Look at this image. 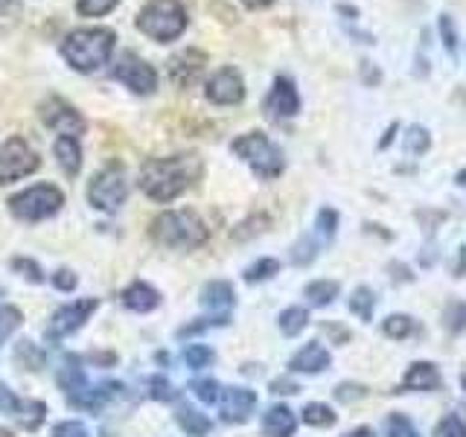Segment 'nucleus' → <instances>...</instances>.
<instances>
[{
    "mask_svg": "<svg viewBox=\"0 0 466 437\" xmlns=\"http://www.w3.org/2000/svg\"><path fill=\"white\" fill-rule=\"evenodd\" d=\"M204 172L198 155H167V158H149L140 169V189L152 201L167 204L184 196Z\"/></svg>",
    "mask_w": 466,
    "mask_h": 437,
    "instance_id": "nucleus-1",
    "label": "nucleus"
},
{
    "mask_svg": "<svg viewBox=\"0 0 466 437\" xmlns=\"http://www.w3.org/2000/svg\"><path fill=\"white\" fill-rule=\"evenodd\" d=\"M116 33L108 26H82L73 29L62 41L65 62L79 73H96L102 70L114 56Z\"/></svg>",
    "mask_w": 466,
    "mask_h": 437,
    "instance_id": "nucleus-2",
    "label": "nucleus"
},
{
    "mask_svg": "<svg viewBox=\"0 0 466 437\" xmlns=\"http://www.w3.org/2000/svg\"><path fill=\"white\" fill-rule=\"evenodd\" d=\"M149 237L164 248L178 251H196L210 239V230L196 210H167L152 218Z\"/></svg>",
    "mask_w": 466,
    "mask_h": 437,
    "instance_id": "nucleus-3",
    "label": "nucleus"
},
{
    "mask_svg": "<svg viewBox=\"0 0 466 437\" xmlns=\"http://www.w3.org/2000/svg\"><path fill=\"white\" fill-rule=\"evenodd\" d=\"M230 149L237 158H242L245 164L254 169L257 178H262V181L280 178L286 169L283 149L266 135V131H248V135H239L230 143Z\"/></svg>",
    "mask_w": 466,
    "mask_h": 437,
    "instance_id": "nucleus-4",
    "label": "nucleus"
},
{
    "mask_svg": "<svg viewBox=\"0 0 466 437\" xmlns=\"http://www.w3.org/2000/svg\"><path fill=\"white\" fill-rule=\"evenodd\" d=\"M187 24L189 18L181 0H149V4L137 12V29L160 44L178 41L184 36Z\"/></svg>",
    "mask_w": 466,
    "mask_h": 437,
    "instance_id": "nucleus-5",
    "label": "nucleus"
},
{
    "mask_svg": "<svg viewBox=\"0 0 466 437\" xmlns=\"http://www.w3.org/2000/svg\"><path fill=\"white\" fill-rule=\"evenodd\" d=\"M128 189H131L128 172L120 160H114V164L102 167L91 178V184H87V201H91V208L102 213H116L126 204Z\"/></svg>",
    "mask_w": 466,
    "mask_h": 437,
    "instance_id": "nucleus-6",
    "label": "nucleus"
},
{
    "mask_svg": "<svg viewBox=\"0 0 466 437\" xmlns=\"http://www.w3.org/2000/svg\"><path fill=\"white\" fill-rule=\"evenodd\" d=\"M65 204V193L56 184H35L9 198V213L21 222H44L56 216Z\"/></svg>",
    "mask_w": 466,
    "mask_h": 437,
    "instance_id": "nucleus-7",
    "label": "nucleus"
},
{
    "mask_svg": "<svg viewBox=\"0 0 466 437\" xmlns=\"http://www.w3.org/2000/svg\"><path fill=\"white\" fill-rule=\"evenodd\" d=\"M108 76L114 82L126 85L131 94H140V97H149L157 91V70L146 62V58H140L137 53H123L111 65Z\"/></svg>",
    "mask_w": 466,
    "mask_h": 437,
    "instance_id": "nucleus-8",
    "label": "nucleus"
},
{
    "mask_svg": "<svg viewBox=\"0 0 466 437\" xmlns=\"http://www.w3.org/2000/svg\"><path fill=\"white\" fill-rule=\"evenodd\" d=\"M38 167H41V158L24 137H9L0 146V187L26 178V175H33Z\"/></svg>",
    "mask_w": 466,
    "mask_h": 437,
    "instance_id": "nucleus-9",
    "label": "nucleus"
},
{
    "mask_svg": "<svg viewBox=\"0 0 466 437\" xmlns=\"http://www.w3.org/2000/svg\"><path fill=\"white\" fill-rule=\"evenodd\" d=\"M38 117H41V123L53 128L58 137H82L85 135V117L70 106L67 99L62 97H47L38 106Z\"/></svg>",
    "mask_w": 466,
    "mask_h": 437,
    "instance_id": "nucleus-10",
    "label": "nucleus"
},
{
    "mask_svg": "<svg viewBox=\"0 0 466 437\" xmlns=\"http://www.w3.org/2000/svg\"><path fill=\"white\" fill-rule=\"evenodd\" d=\"M300 114V94H298V85L291 76L280 73V76H274L271 82V91L266 97V117L274 123H283V120H291V117Z\"/></svg>",
    "mask_w": 466,
    "mask_h": 437,
    "instance_id": "nucleus-11",
    "label": "nucleus"
},
{
    "mask_svg": "<svg viewBox=\"0 0 466 437\" xmlns=\"http://www.w3.org/2000/svg\"><path fill=\"white\" fill-rule=\"evenodd\" d=\"M0 412L12 417L26 432H35L41 422L47 420V405L38 400H21L18 393L9 391L4 382H0Z\"/></svg>",
    "mask_w": 466,
    "mask_h": 437,
    "instance_id": "nucleus-12",
    "label": "nucleus"
},
{
    "mask_svg": "<svg viewBox=\"0 0 466 437\" xmlns=\"http://www.w3.org/2000/svg\"><path fill=\"white\" fill-rule=\"evenodd\" d=\"M204 97L213 106H239L245 99V79L237 67H218L213 76L204 82Z\"/></svg>",
    "mask_w": 466,
    "mask_h": 437,
    "instance_id": "nucleus-13",
    "label": "nucleus"
},
{
    "mask_svg": "<svg viewBox=\"0 0 466 437\" xmlns=\"http://www.w3.org/2000/svg\"><path fill=\"white\" fill-rule=\"evenodd\" d=\"M96 306H99L96 298H85V300L67 303V306H62V310H56V315L50 320V330H47V339L58 341V339H65V335L82 330L87 324V318L96 312Z\"/></svg>",
    "mask_w": 466,
    "mask_h": 437,
    "instance_id": "nucleus-14",
    "label": "nucleus"
},
{
    "mask_svg": "<svg viewBox=\"0 0 466 437\" xmlns=\"http://www.w3.org/2000/svg\"><path fill=\"white\" fill-rule=\"evenodd\" d=\"M218 408H222V422L228 426H239L257 408V393L251 388H225L218 393Z\"/></svg>",
    "mask_w": 466,
    "mask_h": 437,
    "instance_id": "nucleus-15",
    "label": "nucleus"
},
{
    "mask_svg": "<svg viewBox=\"0 0 466 437\" xmlns=\"http://www.w3.org/2000/svg\"><path fill=\"white\" fill-rule=\"evenodd\" d=\"M204 67H208V53L196 47L181 50L178 56L169 58V79L175 87H193L201 79Z\"/></svg>",
    "mask_w": 466,
    "mask_h": 437,
    "instance_id": "nucleus-16",
    "label": "nucleus"
},
{
    "mask_svg": "<svg viewBox=\"0 0 466 437\" xmlns=\"http://www.w3.org/2000/svg\"><path fill=\"white\" fill-rule=\"evenodd\" d=\"M441 385H443V376H441V371H437L434 361H414L411 368L405 371L397 393H411V391L429 393V391H437Z\"/></svg>",
    "mask_w": 466,
    "mask_h": 437,
    "instance_id": "nucleus-17",
    "label": "nucleus"
},
{
    "mask_svg": "<svg viewBox=\"0 0 466 437\" xmlns=\"http://www.w3.org/2000/svg\"><path fill=\"white\" fill-rule=\"evenodd\" d=\"M329 364H332L329 350L320 341H309L289 359V371L291 373H324Z\"/></svg>",
    "mask_w": 466,
    "mask_h": 437,
    "instance_id": "nucleus-18",
    "label": "nucleus"
},
{
    "mask_svg": "<svg viewBox=\"0 0 466 437\" xmlns=\"http://www.w3.org/2000/svg\"><path fill=\"white\" fill-rule=\"evenodd\" d=\"M201 306L213 315H230V310L237 306V291L228 280H210L201 289Z\"/></svg>",
    "mask_w": 466,
    "mask_h": 437,
    "instance_id": "nucleus-19",
    "label": "nucleus"
},
{
    "mask_svg": "<svg viewBox=\"0 0 466 437\" xmlns=\"http://www.w3.org/2000/svg\"><path fill=\"white\" fill-rule=\"evenodd\" d=\"M298 429V417L289 405H271L262 414V434L266 437H291Z\"/></svg>",
    "mask_w": 466,
    "mask_h": 437,
    "instance_id": "nucleus-20",
    "label": "nucleus"
},
{
    "mask_svg": "<svg viewBox=\"0 0 466 437\" xmlns=\"http://www.w3.org/2000/svg\"><path fill=\"white\" fill-rule=\"evenodd\" d=\"M123 306L126 310H131V312H140V315H146V312H152V310H157L160 306V295H157V289H152L149 283H131L128 289H123Z\"/></svg>",
    "mask_w": 466,
    "mask_h": 437,
    "instance_id": "nucleus-21",
    "label": "nucleus"
},
{
    "mask_svg": "<svg viewBox=\"0 0 466 437\" xmlns=\"http://www.w3.org/2000/svg\"><path fill=\"white\" fill-rule=\"evenodd\" d=\"M53 152H56L58 167L65 169L67 178H76L79 169H82V146H79V137H58L53 143Z\"/></svg>",
    "mask_w": 466,
    "mask_h": 437,
    "instance_id": "nucleus-22",
    "label": "nucleus"
},
{
    "mask_svg": "<svg viewBox=\"0 0 466 437\" xmlns=\"http://www.w3.org/2000/svg\"><path fill=\"white\" fill-rule=\"evenodd\" d=\"M175 420H178V426L187 437H208L213 432V422L208 414L196 412V408L189 405H178V412H175Z\"/></svg>",
    "mask_w": 466,
    "mask_h": 437,
    "instance_id": "nucleus-23",
    "label": "nucleus"
},
{
    "mask_svg": "<svg viewBox=\"0 0 466 437\" xmlns=\"http://www.w3.org/2000/svg\"><path fill=\"white\" fill-rule=\"evenodd\" d=\"M402 146H405V155L408 158H422V155H429L431 149V131L426 126H408L405 131V137H402Z\"/></svg>",
    "mask_w": 466,
    "mask_h": 437,
    "instance_id": "nucleus-24",
    "label": "nucleus"
},
{
    "mask_svg": "<svg viewBox=\"0 0 466 437\" xmlns=\"http://www.w3.org/2000/svg\"><path fill=\"white\" fill-rule=\"evenodd\" d=\"M58 385H62V391L67 393V397H73V393L87 385V376L79 368V356H67V364L58 371Z\"/></svg>",
    "mask_w": 466,
    "mask_h": 437,
    "instance_id": "nucleus-25",
    "label": "nucleus"
},
{
    "mask_svg": "<svg viewBox=\"0 0 466 437\" xmlns=\"http://www.w3.org/2000/svg\"><path fill=\"white\" fill-rule=\"evenodd\" d=\"M277 327H280V332L289 335V339H295V335H300L309 327V312H306L303 306H289V310H283L280 318H277Z\"/></svg>",
    "mask_w": 466,
    "mask_h": 437,
    "instance_id": "nucleus-26",
    "label": "nucleus"
},
{
    "mask_svg": "<svg viewBox=\"0 0 466 437\" xmlns=\"http://www.w3.org/2000/svg\"><path fill=\"white\" fill-rule=\"evenodd\" d=\"M373 310H376V291L370 286H359L350 295V312L368 324V320H373Z\"/></svg>",
    "mask_w": 466,
    "mask_h": 437,
    "instance_id": "nucleus-27",
    "label": "nucleus"
},
{
    "mask_svg": "<svg viewBox=\"0 0 466 437\" xmlns=\"http://www.w3.org/2000/svg\"><path fill=\"white\" fill-rule=\"evenodd\" d=\"M420 330V324L411 318V315H388L382 320V332L388 335V339L393 341H405V339H411V335Z\"/></svg>",
    "mask_w": 466,
    "mask_h": 437,
    "instance_id": "nucleus-28",
    "label": "nucleus"
},
{
    "mask_svg": "<svg viewBox=\"0 0 466 437\" xmlns=\"http://www.w3.org/2000/svg\"><path fill=\"white\" fill-rule=\"evenodd\" d=\"M339 291H341L339 280H315L303 289V298L312 306H329L335 298H339Z\"/></svg>",
    "mask_w": 466,
    "mask_h": 437,
    "instance_id": "nucleus-29",
    "label": "nucleus"
},
{
    "mask_svg": "<svg viewBox=\"0 0 466 437\" xmlns=\"http://www.w3.org/2000/svg\"><path fill=\"white\" fill-rule=\"evenodd\" d=\"M437 33H441L443 50H446L451 58H458V53H461V36H458L455 18H451L449 12H441V15H437Z\"/></svg>",
    "mask_w": 466,
    "mask_h": 437,
    "instance_id": "nucleus-30",
    "label": "nucleus"
},
{
    "mask_svg": "<svg viewBox=\"0 0 466 437\" xmlns=\"http://www.w3.org/2000/svg\"><path fill=\"white\" fill-rule=\"evenodd\" d=\"M303 422H306V426L329 429V426H335V422H339V414H335L332 408L324 405V402H309V405L303 408Z\"/></svg>",
    "mask_w": 466,
    "mask_h": 437,
    "instance_id": "nucleus-31",
    "label": "nucleus"
},
{
    "mask_svg": "<svg viewBox=\"0 0 466 437\" xmlns=\"http://www.w3.org/2000/svg\"><path fill=\"white\" fill-rule=\"evenodd\" d=\"M15 361H18L24 371H41L47 359H44V353H41V350L33 341L24 339V341L15 344Z\"/></svg>",
    "mask_w": 466,
    "mask_h": 437,
    "instance_id": "nucleus-32",
    "label": "nucleus"
},
{
    "mask_svg": "<svg viewBox=\"0 0 466 437\" xmlns=\"http://www.w3.org/2000/svg\"><path fill=\"white\" fill-rule=\"evenodd\" d=\"M274 274H280V259L262 257V259L254 262V266H248V269H245V280H248V283H262V280H271Z\"/></svg>",
    "mask_w": 466,
    "mask_h": 437,
    "instance_id": "nucleus-33",
    "label": "nucleus"
},
{
    "mask_svg": "<svg viewBox=\"0 0 466 437\" xmlns=\"http://www.w3.org/2000/svg\"><path fill=\"white\" fill-rule=\"evenodd\" d=\"M335 230H339V210L332 208H320L318 216H315V233L320 242H329L335 237Z\"/></svg>",
    "mask_w": 466,
    "mask_h": 437,
    "instance_id": "nucleus-34",
    "label": "nucleus"
},
{
    "mask_svg": "<svg viewBox=\"0 0 466 437\" xmlns=\"http://www.w3.org/2000/svg\"><path fill=\"white\" fill-rule=\"evenodd\" d=\"M184 361H187V368L201 371V368H210V364L216 361V353L208 344H189L184 350Z\"/></svg>",
    "mask_w": 466,
    "mask_h": 437,
    "instance_id": "nucleus-35",
    "label": "nucleus"
},
{
    "mask_svg": "<svg viewBox=\"0 0 466 437\" xmlns=\"http://www.w3.org/2000/svg\"><path fill=\"white\" fill-rule=\"evenodd\" d=\"M189 391H193V397L201 402V405H210V402H218V393H222V388H218L216 379H193L189 382Z\"/></svg>",
    "mask_w": 466,
    "mask_h": 437,
    "instance_id": "nucleus-36",
    "label": "nucleus"
},
{
    "mask_svg": "<svg viewBox=\"0 0 466 437\" xmlns=\"http://www.w3.org/2000/svg\"><path fill=\"white\" fill-rule=\"evenodd\" d=\"M385 432H388V437H420V432H417L414 422L408 420L405 414H400V412L388 414V420H385Z\"/></svg>",
    "mask_w": 466,
    "mask_h": 437,
    "instance_id": "nucleus-37",
    "label": "nucleus"
},
{
    "mask_svg": "<svg viewBox=\"0 0 466 437\" xmlns=\"http://www.w3.org/2000/svg\"><path fill=\"white\" fill-rule=\"evenodd\" d=\"M443 324L451 335H458L466 330V303L463 300H451L443 312Z\"/></svg>",
    "mask_w": 466,
    "mask_h": 437,
    "instance_id": "nucleus-38",
    "label": "nucleus"
},
{
    "mask_svg": "<svg viewBox=\"0 0 466 437\" xmlns=\"http://www.w3.org/2000/svg\"><path fill=\"white\" fill-rule=\"evenodd\" d=\"M230 324V315H210V318H198L196 324H187L178 330V339H189V335H204L210 327H225Z\"/></svg>",
    "mask_w": 466,
    "mask_h": 437,
    "instance_id": "nucleus-39",
    "label": "nucleus"
},
{
    "mask_svg": "<svg viewBox=\"0 0 466 437\" xmlns=\"http://www.w3.org/2000/svg\"><path fill=\"white\" fill-rule=\"evenodd\" d=\"M21 310H15V306H0V347H4V341L9 339V335L21 327Z\"/></svg>",
    "mask_w": 466,
    "mask_h": 437,
    "instance_id": "nucleus-40",
    "label": "nucleus"
},
{
    "mask_svg": "<svg viewBox=\"0 0 466 437\" xmlns=\"http://www.w3.org/2000/svg\"><path fill=\"white\" fill-rule=\"evenodd\" d=\"M120 0H76V9L85 18H102V15H108Z\"/></svg>",
    "mask_w": 466,
    "mask_h": 437,
    "instance_id": "nucleus-41",
    "label": "nucleus"
},
{
    "mask_svg": "<svg viewBox=\"0 0 466 437\" xmlns=\"http://www.w3.org/2000/svg\"><path fill=\"white\" fill-rule=\"evenodd\" d=\"M434 437H466V422L458 414H446L434 426Z\"/></svg>",
    "mask_w": 466,
    "mask_h": 437,
    "instance_id": "nucleus-42",
    "label": "nucleus"
},
{
    "mask_svg": "<svg viewBox=\"0 0 466 437\" xmlns=\"http://www.w3.org/2000/svg\"><path fill=\"white\" fill-rule=\"evenodd\" d=\"M9 266L15 269V271H21L29 283H44V274H41V266L35 259H29V257H15Z\"/></svg>",
    "mask_w": 466,
    "mask_h": 437,
    "instance_id": "nucleus-43",
    "label": "nucleus"
},
{
    "mask_svg": "<svg viewBox=\"0 0 466 437\" xmlns=\"http://www.w3.org/2000/svg\"><path fill=\"white\" fill-rule=\"evenodd\" d=\"M149 397L157 402H172L175 400V388L167 376H152L149 379Z\"/></svg>",
    "mask_w": 466,
    "mask_h": 437,
    "instance_id": "nucleus-44",
    "label": "nucleus"
},
{
    "mask_svg": "<svg viewBox=\"0 0 466 437\" xmlns=\"http://www.w3.org/2000/svg\"><path fill=\"white\" fill-rule=\"evenodd\" d=\"M266 225H268V218L266 216H251L248 222H242L237 230H233V239H251V237H257V233H262L266 230Z\"/></svg>",
    "mask_w": 466,
    "mask_h": 437,
    "instance_id": "nucleus-45",
    "label": "nucleus"
},
{
    "mask_svg": "<svg viewBox=\"0 0 466 437\" xmlns=\"http://www.w3.org/2000/svg\"><path fill=\"white\" fill-rule=\"evenodd\" d=\"M359 76H361V82L368 85V87H379V85H382V79H385V73H382V67H379L376 62H370V58H361V62H359Z\"/></svg>",
    "mask_w": 466,
    "mask_h": 437,
    "instance_id": "nucleus-46",
    "label": "nucleus"
},
{
    "mask_svg": "<svg viewBox=\"0 0 466 437\" xmlns=\"http://www.w3.org/2000/svg\"><path fill=\"white\" fill-rule=\"evenodd\" d=\"M318 257V242L303 237L298 245H295V254H291V259H295V266H309V262Z\"/></svg>",
    "mask_w": 466,
    "mask_h": 437,
    "instance_id": "nucleus-47",
    "label": "nucleus"
},
{
    "mask_svg": "<svg viewBox=\"0 0 466 437\" xmlns=\"http://www.w3.org/2000/svg\"><path fill=\"white\" fill-rule=\"evenodd\" d=\"M368 397V388L364 385H356V382H341L335 388V400L339 402H356V400H364Z\"/></svg>",
    "mask_w": 466,
    "mask_h": 437,
    "instance_id": "nucleus-48",
    "label": "nucleus"
},
{
    "mask_svg": "<svg viewBox=\"0 0 466 437\" xmlns=\"http://www.w3.org/2000/svg\"><path fill=\"white\" fill-rule=\"evenodd\" d=\"M53 437H87V429H85V422H79V420H62L53 429Z\"/></svg>",
    "mask_w": 466,
    "mask_h": 437,
    "instance_id": "nucleus-49",
    "label": "nucleus"
},
{
    "mask_svg": "<svg viewBox=\"0 0 466 437\" xmlns=\"http://www.w3.org/2000/svg\"><path fill=\"white\" fill-rule=\"evenodd\" d=\"M53 286L58 289V291H73L79 286V280H76V274H73L70 269H62V271H56L53 274Z\"/></svg>",
    "mask_w": 466,
    "mask_h": 437,
    "instance_id": "nucleus-50",
    "label": "nucleus"
},
{
    "mask_svg": "<svg viewBox=\"0 0 466 437\" xmlns=\"http://www.w3.org/2000/svg\"><path fill=\"white\" fill-rule=\"evenodd\" d=\"M414 76L426 79L429 76V56H426V36H422V44L417 47V58H414Z\"/></svg>",
    "mask_w": 466,
    "mask_h": 437,
    "instance_id": "nucleus-51",
    "label": "nucleus"
},
{
    "mask_svg": "<svg viewBox=\"0 0 466 437\" xmlns=\"http://www.w3.org/2000/svg\"><path fill=\"white\" fill-rule=\"evenodd\" d=\"M271 391H274V393H298L300 388H298L295 382H289V379H274V382H271Z\"/></svg>",
    "mask_w": 466,
    "mask_h": 437,
    "instance_id": "nucleus-52",
    "label": "nucleus"
},
{
    "mask_svg": "<svg viewBox=\"0 0 466 437\" xmlns=\"http://www.w3.org/2000/svg\"><path fill=\"white\" fill-rule=\"evenodd\" d=\"M324 332H329L335 341H350V330H344V327H339V324H324Z\"/></svg>",
    "mask_w": 466,
    "mask_h": 437,
    "instance_id": "nucleus-53",
    "label": "nucleus"
},
{
    "mask_svg": "<svg viewBox=\"0 0 466 437\" xmlns=\"http://www.w3.org/2000/svg\"><path fill=\"white\" fill-rule=\"evenodd\" d=\"M335 12H339V15H344V18H350V21H359V6H353V4H339V6H335Z\"/></svg>",
    "mask_w": 466,
    "mask_h": 437,
    "instance_id": "nucleus-54",
    "label": "nucleus"
},
{
    "mask_svg": "<svg viewBox=\"0 0 466 437\" xmlns=\"http://www.w3.org/2000/svg\"><path fill=\"white\" fill-rule=\"evenodd\" d=\"M397 131H400V123H390V126H388V131H385V137L379 140V149H388V146H390V140H393V135H397Z\"/></svg>",
    "mask_w": 466,
    "mask_h": 437,
    "instance_id": "nucleus-55",
    "label": "nucleus"
},
{
    "mask_svg": "<svg viewBox=\"0 0 466 437\" xmlns=\"http://www.w3.org/2000/svg\"><path fill=\"white\" fill-rule=\"evenodd\" d=\"M274 4V0H242L245 9H268Z\"/></svg>",
    "mask_w": 466,
    "mask_h": 437,
    "instance_id": "nucleus-56",
    "label": "nucleus"
},
{
    "mask_svg": "<svg viewBox=\"0 0 466 437\" xmlns=\"http://www.w3.org/2000/svg\"><path fill=\"white\" fill-rule=\"evenodd\" d=\"M344 437H376V434H373V429H368V426H359V429H353V432H347Z\"/></svg>",
    "mask_w": 466,
    "mask_h": 437,
    "instance_id": "nucleus-57",
    "label": "nucleus"
},
{
    "mask_svg": "<svg viewBox=\"0 0 466 437\" xmlns=\"http://www.w3.org/2000/svg\"><path fill=\"white\" fill-rule=\"evenodd\" d=\"M18 9V0H0V15H12Z\"/></svg>",
    "mask_w": 466,
    "mask_h": 437,
    "instance_id": "nucleus-58",
    "label": "nucleus"
},
{
    "mask_svg": "<svg viewBox=\"0 0 466 437\" xmlns=\"http://www.w3.org/2000/svg\"><path fill=\"white\" fill-rule=\"evenodd\" d=\"M455 184L466 189V167H463V169H458V175H455Z\"/></svg>",
    "mask_w": 466,
    "mask_h": 437,
    "instance_id": "nucleus-59",
    "label": "nucleus"
},
{
    "mask_svg": "<svg viewBox=\"0 0 466 437\" xmlns=\"http://www.w3.org/2000/svg\"><path fill=\"white\" fill-rule=\"evenodd\" d=\"M461 388L466 391V373H461Z\"/></svg>",
    "mask_w": 466,
    "mask_h": 437,
    "instance_id": "nucleus-60",
    "label": "nucleus"
},
{
    "mask_svg": "<svg viewBox=\"0 0 466 437\" xmlns=\"http://www.w3.org/2000/svg\"><path fill=\"white\" fill-rule=\"evenodd\" d=\"M0 437H12V432H6V429H0Z\"/></svg>",
    "mask_w": 466,
    "mask_h": 437,
    "instance_id": "nucleus-61",
    "label": "nucleus"
},
{
    "mask_svg": "<svg viewBox=\"0 0 466 437\" xmlns=\"http://www.w3.org/2000/svg\"><path fill=\"white\" fill-rule=\"evenodd\" d=\"M0 295H4V289H0Z\"/></svg>",
    "mask_w": 466,
    "mask_h": 437,
    "instance_id": "nucleus-62",
    "label": "nucleus"
}]
</instances>
